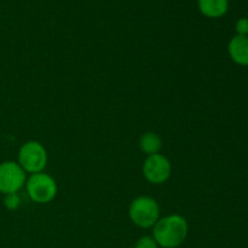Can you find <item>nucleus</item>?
Returning a JSON list of instances; mask_svg holds the SVG:
<instances>
[{"instance_id": "1", "label": "nucleus", "mask_w": 248, "mask_h": 248, "mask_svg": "<svg viewBox=\"0 0 248 248\" xmlns=\"http://www.w3.org/2000/svg\"><path fill=\"white\" fill-rule=\"evenodd\" d=\"M189 225L181 215H170L160 218L153 227V239L164 248H176L188 236Z\"/></svg>"}, {"instance_id": "2", "label": "nucleus", "mask_w": 248, "mask_h": 248, "mask_svg": "<svg viewBox=\"0 0 248 248\" xmlns=\"http://www.w3.org/2000/svg\"><path fill=\"white\" fill-rule=\"evenodd\" d=\"M128 217L137 227L143 229L153 228L160 219V206L157 201L150 196H138L131 201Z\"/></svg>"}, {"instance_id": "3", "label": "nucleus", "mask_w": 248, "mask_h": 248, "mask_svg": "<svg viewBox=\"0 0 248 248\" xmlns=\"http://www.w3.org/2000/svg\"><path fill=\"white\" fill-rule=\"evenodd\" d=\"M26 190L31 201L36 203H48L57 195V183L50 174L34 173L27 178Z\"/></svg>"}, {"instance_id": "4", "label": "nucleus", "mask_w": 248, "mask_h": 248, "mask_svg": "<svg viewBox=\"0 0 248 248\" xmlns=\"http://www.w3.org/2000/svg\"><path fill=\"white\" fill-rule=\"evenodd\" d=\"M47 164V152L41 143L29 140L22 144L18 152V165L26 173H40Z\"/></svg>"}, {"instance_id": "5", "label": "nucleus", "mask_w": 248, "mask_h": 248, "mask_svg": "<svg viewBox=\"0 0 248 248\" xmlns=\"http://www.w3.org/2000/svg\"><path fill=\"white\" fill-rule=\"evenodd\" d=\"M27 173L18 162L4 161L0 164V193L2 195L18 193L26 186Z\"/></svg>"}, {"instance_id": "6", "label": "nucleus", "mask_w": 248, "mask_h": 248, "mask_svg": "<svg viewBox=\"0 0 248 248\" xmlns=\"http://www.w3.org/2000/svg\"><path fill=\"white\" fill-rule=\"evenodd\" d=\"M172 173L170 160L162 154L149 155L143 164V176L149 183L162 184L169 181Z\"/></svg>"}, {"instance_id": "7", "label": "nucleus", "mask_w": 248, "mask_h": 248, "mask_svg": "<svg viewBox=\"0 0 248 248\" xmlns=\"http://www.w3.org/2000/svg\"><path fill=\"white\" fill-rule=\"evenodd\" d=\"M228 53L236 64L248 67V36H232L228 44Z\"/></svg>"}, {"instance_id": "8", "label": "nucleus", "mask_w": 248, "mask_h": 248, "mask_svg": "<svg viewBox=\"0 0 248 248\" xmlns=\"http://www.w3.org/2000/svg\"><path fill=\"white\" fill-rule=\"evenodd\" d=\"M201 14L208 18H219L229 9V0H198Z\"/></svg>"}, {"instance_id": "9", "label": "nucleus", "mask_w": 248, "mask_h": 248, "mask_svg": "<svg viewBox=\"0 0 248 248\" xmlns=\"http://www.w3.org/2000/svg\"><path fill=\"white\" fill-rule=\"evenodd\" d=\"M140 148L148 156L159 154L162 148V140L157 133L145 132L140 138Z\"/></svg>"}, {"instance_id": "10", "label": "nucleus", "mask_w": 248, "mask_h": 248, "mask_svg": "<svg viewBox=\"0 0 248 248\" xmlns=\"http://www.w3.org/2000/svg\"><path fill=\"white\" fill-rule=\"evenodd\" d=\"M4 206L9 211H15L21 206V196L17 193L4 195Z\"/></svg>"}, {"instance_id": "11", "label": "nucleus", "mask_w": 248, "mask_h": 248, "mask_svg": "<svg viewBox=\"0 0 248 248\" xmlns=\"http://www.w3.org/2000/svg\"><path fill=\"white\" fill-rule=\"evenodd\" d=\"M133 248H159V245L153 239V236H143L136 242Z\"/></svg>"}, {"instance_id": "12", "label": "nucleus", "mask_w": 248, "mask_h": 248, "mask_svg": "<svg viewBox=\"0 0 248 248\" xmlns=\"http://www.w3.org/2000/svg\"><path fill=\"white\" fill-rule=\"evenodd\" d=\"M235 29H236L237 35L248 36V18L247 17H241L235 23Z\"/></svg>"}]
</instances>
